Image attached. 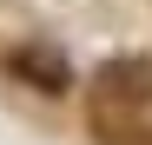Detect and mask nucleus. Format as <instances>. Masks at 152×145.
I'll list each match as a JSON object with an SVG mask.
<instances>
[{
  "label": "nucleus",
  "mask_w": 152,
  "mask_h": 145,
  "mask_svg": "<svg viewBox=\"0 0 152 145\" xmlns=\"http://www.w3.org/2000/svg\"><path fill=\"white\" fill-rule=\"evenodd\" d=\"M152 106V59L126 53V59H106L93 72V132L106 145H139V125L132 119Z\"/></svg>",
  "instance_id": "obj_1"
},
{
  "label": "nucleus",
  "mask_w": 152,
  "mask_h": 145,
  "mask_svg": "<svg viewBox=\"0 0 152 145\" xmlns=\"http://www.w3.org/2000/svg\"><path fill=\"white\" fill-rule=\"evenodd\" d=\"M7 72H13L20 86L46 92V99L73 86V66H66V53H60V46H46V40H27V46H13V53H7Z\"/></svg>",
  "instance_id": "obj_2"
}]
</instances>
